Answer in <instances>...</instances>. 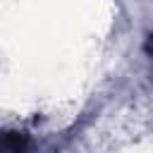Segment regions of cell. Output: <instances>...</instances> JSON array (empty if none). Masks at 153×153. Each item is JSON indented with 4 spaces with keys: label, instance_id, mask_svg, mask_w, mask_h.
<instances>
[{
    "label": "cell",
    "instance_id": "6da1fadb",
    "mask_svg": "<svg viewBox=\"0 0 153 153\" xmlns=\"http://www.w3.org/2000/svg\"><path fill=\"white\" fill-rule=\"evenodd\" d=\"M31 141L22 131H0V153H26Z\"/></svg>",
    "mask_w": 153,
    "mask_h": 153
}]
</instances>
